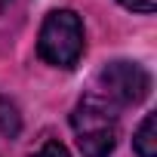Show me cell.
<instances>
[{"label": "cell", "instance_id": "obj_1", "mask_svg": "<svg viewBox=\"0 0 157 157\" xmlns=\"http://www.w3.org/2000/svg\"><path fill=\"white\" fill-rule=\"evenodd\" d=\"M117 108L99 93H86L71 114L77 148L83 157H111L117 145Z\"/></svg>", "mask_w": 157, "mask_h": 157}, {"label": "cell", "instance_id": "obj_2", "mask_svg": "<svg viewBox=\"0 0 157 157\" xmlns=\"http://www.w3.org/2000/svg\"><path fill=\"white\" fill-rule=\"evenodd\" d=\"M83 22L74 10H52L37 34V52L52 68H74L83 56Z\"/></svg>", "mask_w": 157, "mask_h": 157}, {"label": "cell", "instance_id": "obj_3", "mask_svg": "<svg viewBox=\"0 0 157 157\" xmlns=\"http://www.w3.org/2000/svg\"><path fill=\"white\" fill-rule=\"evenodd\" d=\"M99 86H102V99H108L114 108H126V105H139L148 99L151 93V74L139 65V62H108L99 71Z\"/></svg>", "mask_w": 157, "mask_h": 157}, {"label": "cell", "instance_id": "obj_4", "mask_svg": "<svg viewBox=\"0 0 157 157\" xmlns=\"http://www.w3.org/2000/svg\"><path fill=\"white\" fill-rule=\"evenodd\" d=\"M132 148H136L139 157H157V117L154 114H145L142 126L136 129Z\"/></svg>", "mask_w": 157, "mask_h": 157}, {"label": "cell", "instance_id": "obj_5", "mask_svg": "<svg viewBox=\"0 0 157 157\" xmlns=\"http://www.w3.org/2000/svg\"><path fill=\"white\" fill-rule=\"evenodd\" d=\"M22 132V114L16 108V102H10L6 96H0V136L16 139Z\"/></svg>", "mask_w": 157, "mask_h": 157}, {"label": "cell", "instance_id": "obj_6", "mask_svg": "<svg viewBox=\"0 0 157 157\" xmlns=\"http://www.w3.org/2000/svg\"><path fill=\"white\" fill-rule=\"evenodd\" d=\"M34 157H71V154H68V148L62 142H43Z\"/></svg>", "mask_w": 157, "mask_h": 157}, {"label": "cell", "instance_id": "obj_7", "mask_svg": "<svg viewBox=\"0 0 157 157\" xmlns=\"http://www.w3.org/2000/svg\"><path fill=\"white\" fill-rule=\"evenodd\" d=\"M120 6H126V10H132V13H154L157 10V0H117Z\"/></svg>", "mask_w": 157, "mask_h": 157}, {"label": "cell", "instance_id": "obj_8", "mask_svg": "<svg viewBox=\"0 0 157 157\" xmlns=\"http://www.w3.org/2000/svg\"><path fill=\"white\" fill-rule=\"evenodd\" d=\"M6 3H10V0H0V10H3V6H6Z\"/></svg>", "mask_w": 157, "mask_h": 157}]
</instances>
